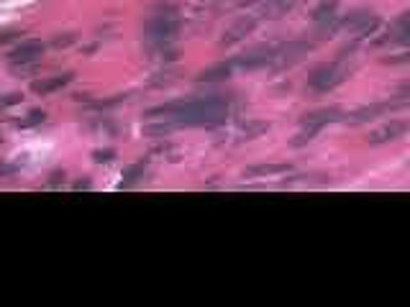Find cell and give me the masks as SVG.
Here are the masks:
<instances>
[{"mask_svg": "<svg viewBox=\"0 0 410 307\" xmlns=\"http://www.w3.org/2000/svg\"><path fill=\"white\" fill-rule=\"evenodd\" d=\"M77 31H67V34H57L54 39H51L46 46H51V49H57V51H62V49H70L72 44H77Z\"/></svg>", "mask_w": 410, "mask_h": 307, "instance_id": "20", "label": "cell"}, {"mask_svg": "<svg viewBox=\"0 0 410 307\" xmlns=\"http://www.w3.org/2000/svg\"><path fill=\"white\" fill-rule=\"evenodd\" d=\"M408 103L403 100H390V103H375V105H364V108H356L352 113H344V118L347 123H354V126H359V123H367V120H375L380 115H385L387 111H395V108H405Z\"/></svg>", "mask_w": 410, "mask_h": 307, "instance_id": "5", "label": "cell"}, {"mask_svg": "<svg viewBox=\"0 0 410 307\" xmlns=\"http://www.w3.org/2000/svg\"><path fill=\"white\" fill-rule=\"evenodd\" d=\"M151 120V118H149ZM175 128H180L172 118H159V120H151V123H147L144 126V136H149V139H156V136H167V133H172Z\"/></svg>", "mask_w": 410, "mask_h": 307, "instance_id": "18", "label": "cell"}, {"mask_svg": "<svg viewBox=\"0 0 410 307\" xmlns=\"http://www.w3.org/2000/svg\"><path fill=\"white\" fill-rule=\"evenodd\" d=\"M23 31L21 28H11V31H6V34H0V46H6V44L15 42V39H21Z\"/></svg>", "mask_w": 410, "mask_h": 307, "instance_id": "27", "label": "cell"}, {"mask_svg": "<svg viewBox=\"0 0 410 307\" xmlns=\"http://www.w3.org/2000/svg\"><path fill=\"white\" fill-rule=\"evenodd\" d=\"M369 15H372V11L369 8H356V11H352L349 15H344L339 21V31H344V34H356L364 23L369 21Z\"/></svg>", "mask_w": 410, "mask_h": 307, "instance_id": "12", "label": "cell"}, {"mask_svg": "<svg viewBox=\"0 0 410 307\" xmlns=\"http://www.w3.org/2000/svg\"><path fill=\"white\" fill-rule=\"evenodd\" d=\"M64 180H67V175H64V169H54V172L49 175V180H46V184L57 189V187H62V184H64Z\"/></svg>", "mask_w": 410, "mask_h": 307, "instance_id": "26", "label": "cell"}, {"mask_svg": "<svg viewBox=\"0 0 410 307\" xmlns=\"http://www.w3.org/2000/svg\"><path fill=\"white\" fill-rule=\"evenodd\" d=\"M269 120H247V123H241L239 126V139L241 141H249V139H259L264 133L269 131Z\"/></svg>", "mask_w": 410, "mask_h": 307, "instance_id": "17", "label": "cell"}, {"mask_svg": "<svg viewBox=\"0 0 410 307\" xmlns=\"http://www.w3.org/2000/svg\"><path fill=\"white\" fill-rule=\"evenodd\" d=\"M144 172H147V164L144 161H139V164H131V167L126 169V175H123V180H120V189H128L134 187L136 182L142 180Z\"/></svg>", "mask_w": 410, "mask_h": 307, "instance_id": "19", "label": "cell"}, {"mask_svg": "<svg viewBox=\"0 0 410 307\" xmlns=\"http://www.w3.org/2000/svg\"><path fill=\"white\" fill-rule=\"evenodd\" d=\"M11 172H13V167H8V164H3V167H0V177H8Z\"/></svg>", "mask_w": 410, "mask_h": 307, "instance_id": "29", "label": "cell"}, {"mask_svg": "<svg viewBox=\"0 0 410 307\" xmlns=\"http://www.w3.org/2000/svg\"><path fill=\"white\" fill-rule=\"evenodd\" d=\"M290 169H292V164H254V167L244 169V177H247V180H254V177L287 175Z\"/></svg>", "mask_w": 410, "mask_h": 307, "instance_id": "15", "label": "cell"}, {"mask_svg": "<svg viewBox=\"0 0 410 307\" xmlns=\"http://www.w3.org/2000/svg\"><path fill=\"white\" fill-rule=\"evenodd\" d=\"M0 144H3V136H0Z\"/></svg>", "mask_w": 410, "mask_h": 307, "instance_id": "31", "label": "cell"}, {"mask_svg": "<svg viewBox=\"0 0 410 307\" xmlns=\"http://www.w3.org/2000/svg\"><path fill=\"white\" fill-rule=\"evenodd\" d=\"M23 103V92H8V95H0V108H13V105Z\"/></svg>", "mask_w": 410, "mask_h": 307, "instance_id": "24", "label": "cell"}, {"mask_svg": "<svg viewBox=\"0 0 410 307\" xmlns=\"http://www.w3.org/2000/svg\"><path fill=\"white\" fill-rule=\"evenodd\" d=\"M256 23H259L256 15H241V18H236V21L223 31V36H220V46H234V44L244 42V39L256 28Z\"/></svg>", "mask_w": 410, "mask_h": 307, "instance_id": "7", "label": "cell"}, {"mask_svg": "<svg viewBox=\"0 0 410 307\" xmlns=\"http://www.w3.org/2000/svg\"><path fill=\"white\" fill-rule=\"evenodd\" d=\"M321 131H323V128H318V126H300V133H297V136H292L290 144H292V146H305V144L316 139Z\"/></svg>", "mask_w": 410, "mask_h": 307, "instance_id": "21", "label": "cell"}, {"mask_svg": "<svg viewBox=\"0 0 410 307\" xmlns=\"http://www.w3.org/2000/svg\"><path fill=\"white\" fill-rule=\"evenodd\" d=\"M339 8H341L339 0H318V6L313 8L311 13L313 23H323L328 18H333V15H339Z\"/></svg>", "mask_w": 410, "mask_h": 307, "instance_id": "16", "label": "cell"}, {"mask_svg": "<svg viewBox=\"0 0 410 307\" xmlns=\"http://www.w3.org/2000/svg\"><path fill=\"white\" fill-rule=\"evenodd\" d=\"M44 51H46V44L42 39H26L8 51V62H42Z\"/></svg>", "mask_w": 410, "mask_h": 307, "instance_id": "6", "label": "cell"}, {"mask_svg": "<svg viewBox=\"0 0 410 307\" xmlns=\"http://www.w3.org/2000/svg\"><path fill=\"white\" fill-rule=\"evenodd\" d=\"M241 6H254V3H262V0H239Z\"/></svg>", "mask_w": 410, "mask_h": 307, "instance_id": "30", "label": "cell"}, {"mask_svg": "<svg viewBox=\"0 0 410 307\" xmlns=\"http://www.w3.org/2000/svg\"><path fill=\"white\" fill-rule=\"evenodd\" d=\"M352 75L349 67L344 62H328L318 64L316 70L308 75V90L316 92V95H323V92H331L333 87H339L347 77Z\"/></svg>", "mask_w": 410, "mask_h": 307, "instance_id": "1", "label": "cell"}, {"mask_svg": "<svg viewBox=\"0 0 410 307\" xmlns=\"http://www.w3.org/2000/svg\"><path fill=\"white\" fill-rule=\"evenodd\" d=\"M90 187H92V180H87V177H80V180L72 184L75 192H85V189H90Z\"/></svg>", "mask_w": 410, "mask_h": 307, "instance_id": "28", "label": "cell"}, {"mask_svg": "<svg viewBox=\"0 0 410 307\" xmlns=\"http://www.w3.org/2000/svg\"><path fill=\"white\" fill-rule=\"evenodd\" d=\"M36 70H39V62H13L11 64V72H13L15 77H31Z\"/></svg>", "mask_w": 410, "mask_h": 307, "instance_id": "23", "label": "cell"}, {"mask_svg": "<svg viewBox=\"0 0 410 307\" xmlns=\"http://www.w3.org/2000/svg\"><path fill=\"white\" fill-rule=\"evenodd\" d=\"M44 120H46V113H44L42 108H34V111H29L26 118L18 120V126L21 128H34V126H42Z\"/></svg>", "mask_w": 410, "mask_h": 307, "instance_id": "22", "label": "cell"}, {"mask_svg": "<svg viewBox=\"0 0 410 307\" xmlns=\"http://www.w3.org/2000/svg\"><path fill=\"white\" fill-rule=\"evenodd\" d=\"M264 6L259 11V18H282L297 6V0H262Z\"/></svg>", "mask_w": 410, "mask_h": 307, "instance_id": "13", "label": "cell"}, {"mask_svg": "<svg viewBox=\"0 0 410 307\" xmlns=\"http://www.w3.org/2000/svg\"><path fill=\"white\" fill-rule=\"evenodd\" d=\"M344 118V111L341 108H318V111L305 113L300 118V126H318L325 128L328 123H336V120Z\"/></svg>", "mask_w": 410, "mask_h": 307, "instance_id": "10", "label": "cell"}, {"mask_svg": "<svg viewBox=\"0 0 410 307\" xmlns=\"http://www.w3.org/2000/svg\"><path fill=\"white\" fill-rule=\"evenodd\" d=\"M410 131V123L403 118H395L390 120V123H385V126L375 128V131L367 136V144H372V146H377V144H387V141H397L403 139L405 133Z\"/></svg>", "mask_w": 410, "mask_h": 307, "instance_id": "8", "label": "cell"}, {"mask_svg": "<svg viewBox=\"0 0 410 307\" xmlns=\"http://www.w3.org/2000/svg\"><path fill=\"white\" fill-rule=\"evenodd\" d=\"M313 49V42H303V39H297V42H287V44H280V49H277L275 59L269 67H275V70H285V67H292L297 64L300 59L311 54Z\"/></svg>", "mask_w": 410, "mask_h": 307, "instance_id": "4", "label": "cell"}, {"mask_svg": "<svg viewBox=\"0 0 410 307\" xmlns=\"http://www.w3.org/2000/svg\"><path fill=\"white\" fill-rule=\"evenodd\" d=\"M387 42H395L400 46H408L410 44V13H400L390 26Z\"/></svg>", "mask_w": 410, "mask_h": 307, "instance_id": "11", "label": "cell"}, {"mask_svg": "<svg viewBox=\"0 0 410 307\" xmlns=\"http://www.w3.org/2000/svg\"><path fill=\"white\" fill-rule=\"evenodd\" d=\"M72 80H75V72H62V75L34 80L31 82V92H36V95H51V92H59L62 87H67Z\"/></svg>", "mask_w": 410, "mask_h": 307, "instance_id": "9", "label": "cell"}, {"mask_svg": "<svg viewBox=\"0 0 410 307\" xmlns=\"http://www.w3.org/2000/svg\"><path fill=\"white\" fill-rule=\"evenodd\" d=\"M180 34V21L175 18V13H159L144 26V36L149 39V44H167Z\"/></svg>", "mask_w": 410, "mask_h": 307, "instance_id": "3", "label": "cell"}, {"mask_svg": "<svg viewBox=\"0 0 410 307\" xmlns=\"http://www.w3.org/2000/svg\"><path fill=\"white\" fill-rule=\"evenodd\" d=\"M92 159L98 161V164H106V161L116 159V151L113 149H98V151H92Z\"/></svg>", "mask_w": 410, "mask_h": 307, "instance_id": "25", "label": "cell"}, {"mask_svg": "<svg viewBox=\"0 0 410 307\" xmlns=\"http://www.w3.org/2000/svg\"><path fill=\"white\" fill-rule=\"evenodd\" d=\"M277 49H280V44L277 42L259 44V46H254V49H249V51H244V54L234 56L231 64H234V70H244V72L262 70V67H269V64H272Z\"/></svg>", "mask_w": 410, "mask_h": 307, "instance_id": "2", "label": "cell"}, {"mask_svg": "<svg viewBox=\"0 0 410 307\" xmlns=\"http://www.w3.org/2000/svg\"><path fill=\"white\" fill-rule=\"evenodd\" d=\"M231 72H234V64L228 59V62H218V64H213V67H208V70H203L195 80H198V82H223V80L231 77Z\"/></svg>", "mask_w": 410, "mask_h": 307, "instance_id": "14", "label": "cell"}]
</instances>
